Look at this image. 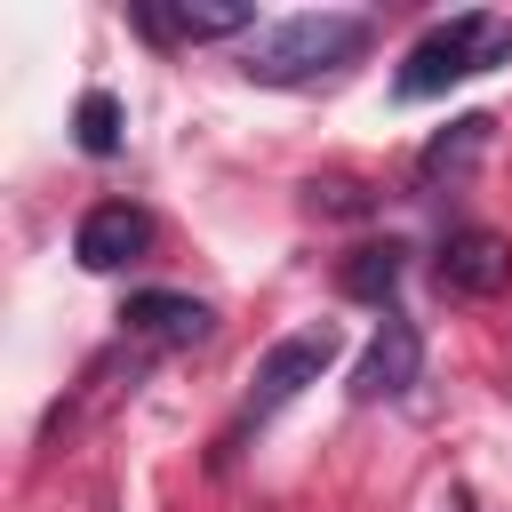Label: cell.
Returning <instances> with one entry per match:
<instances>
[{
    "label": "cell",
    "instance_id": "5b68a950",
    "mask_svg": "<svg viewBox=\"0 0 512 512\" xmlns=\"http://www.w3.org/2000/svg\"><path fill=\"white\" fill-rule=\"evenodd\" d=\"M432 280H440V296L480 304V296H496V288L512 280V240H504V232H488V224H464V232H448V240H440Z\"/></svg>",
    "mask_w": 512,
    "mask_h": 512
},
{
    "label": "cell",
    "instance_id": "6da1fadb",
    "mask_svg": "<svg viewBox=\"0 0 512 512\" xmlns=\"http://www.w3.org/2000/svg\"><path fill=\"white\" fill-rule=\"evenodd\" d=\"M360 48H368V16H352V8H304V16H280L272 32H256L248 56H240V72L256 88H312V80L344 72Z\"/></svg>",
    "mask_w": 512,
    "mask_h": 512
},
{
    "label": "cell",
    "instance_id": "30bf717a",
    "mask_svg": "<svg viewBox=\"0 0 512 512\" xmlns=\"http://www.w3.org/2000/svg\"><path fill=\"white\" fill-rule=\"evenodd\" d=\"M488 128H496L488 112H472V120H448V128L424 144V176H464V168L488 152Z\"/></svg>",
    "mask_w": 512,
    "mask_h": 512
},
{
    "label": "cell",
    "instance_id": "7a4b0ae2",
    "mask_svg": "<svg viewBox=\"0 0 512 512\" xmlns=\"http://www.w3.org/2000/svg\"><path fill=\"white\" fill-rule=\"evenodd\" d=\"M504 56H512V16L464 8V16L432 24V32H424V40L400 56V72H392V96H400V104H424V96H440V88H456V80H472V72L504 64Z\"/></svg>",
    "mask_w": 512,
    "mask_h": 512
},
{
    "label": "cell",
    "instance_id": "8fae6325",
    "mask_svg": "<svg viewBox=\"0 0 512 512\" xmlns=\"http://www.w3.org/2000/svg\"><path fill=\"white\" fill-rule=\"evenodd\" d=\"M72 128H80V152H120V96L112 88H88L80 96V112H72Z\"/></svg>",
    "mask_w": 512,
    "mask_h": 512
},
{
    "label": "cell",
    "instance_id": "8992f818",
    "mask_svg": "<svg viewBox=\"0 0 512 512\" xmlns=\"http://www.w3.org/2000/svg\"><path fill=\"white\" fill-rule=\"evenodd\" d=\"M136 24L152 40H232L256 24V0H136Z\"/></svg>",
    "mask_w": 512,
    "mask_h": 512
},
{
    "label": "cell",
    "instance_id": "ba28073f",
    "mask_svg": "<svg viewBox=\"0 0 512 512\" xmlns=\"http://www.w3.org/2000/svg\"><path fill=\"white\" fill-rule=\"evenodd\" d=\"M128 336H144V344H200L208 336V304L176 296V288H144V296H128Z\"/></svg>",
    "mask_w": 512,
    "mask_h": 512
},
{
    "label": "cell",
    "instance_id": "277c9868",
    "mask_svg": "<svg viewBox=\"0 0 512 512\" xmlns=\"http://www.w3.org/2000/svg\"><path fill=\"white\" fill-rule=\"evenodd\" d=\"M416 376H424V336H416L408 312H384V328L368 336V352H360V368H352V400H360V408L408 400Z\"/></svg>",
    "mask_w": 512,
    "mask_h": 512
},
{
    "label": "cell",
    "instance_id": "3957f363",
    "mask_svg": "<svg viewBox=\"0 0 512 512\" xmlns=\"http://www.w3.org/2000/svg\"><path fill=\"white\" fill-rule=\"evenodd\" d=\"M336 352H344V336H336L328 320H320V328H296V336H280V344L256 360V384H248V400H240V416H232V432H224V448H216V456H232V448H240L256 424H272V416H280V408H288L304 384H320Z\"/></svg>",
    "mask_w": 512,
    "mask_h": 512
},
{
    "label": "cell",
    "instance_id": "52a82bcc",
    "mask_svg": "<svg viewBox=\"0 0 512 512\" xmlns=\"http://www.w3.org/2000/svg\"><path fill=\"white\" fill-rule=\"evenodd\" d=\"M144 240H152L144 208H128V200H96V208L80 216V232H72V256H80L88 272H120L128 256H144Z\"/></svg>",
    "mask_w": 512,
    "mask_h": 512
},
{
    "label": "cell",
    "instance_id": "9c48e42d",
    "mask_svg": "<svg viewBox=\"0 0 512 512\" xmlns=\"http://www.w3.org/2000/svg\"><path fill=\"white\" fill-rule=\"evenodd\" d=\"M400 264H408V248H400V240H368V248H352V264H344V296L384 304V296L400 288Z\"/></svg>",
    "mask_w": 512,
    "mask_h": 512
}]
</instances>
